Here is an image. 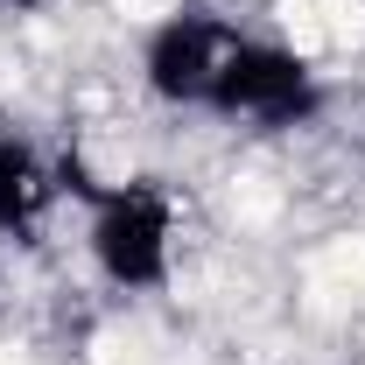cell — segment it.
Returning a JSON list of instances; mask_svg holds the SVG:
<instances>
[{"label": "cell", "mask_w": 365, "mask_h": 365, "mask_svg": "<svg viewBox=\"0 0 365 365\" xmlns=\"http://www.w3.org/2000/svg\"><path fill=\"white\" fill-rule=\"evenodd\" d=\"M91 267L113 288H162L176 267V204L155 182H120L91 197Z\"/></svg>", "instance_id": "6da1fadb"}, {"label": "cell", "mask_w": 365, "mask_h": 365, "mask_svg": "<svg viewBox=\"0 0 365 365\" xmlns=\"http://www.w3.org/2000/svg\"><path fill=\"white\" fill-rule=\"evenodd\" d=\"M239 43H246V29L225 21V14H204V7L169 14L140 49V78H148V91L162 106H197L204 113L218 78H225V63L239 56Z\"/></svg>", "instance_id": "7a4b0ae2"}, {"label": "cell", "mask_w": 365, "mask_h": 365, "mask_svg": "<svg viewBox=\"0 0 365 365\" xmlns=\"http://www.w3.org/2000/svg\"><path fill=\"white\" fill-rule=\"evenodd\" d=\"M317 106H323L317 71H309L295 49L246 36L239 56L225 63V78H218V91H211L204 113H218V120H253V127H302Z\"/></svg>", "instance_id": "3957f363"}, {"label": "cell", "mask_w": 365, "mask_h": 365, "mask_svg": "<svg viewBox=\"0 0 365 365\" xmlns=\"http://www.w3.org/2000/svg\"><path fill=\"white\" fill-rule=\"evenodd\" d=\"M56 169H43L21 140H14V155L0 162V232L7 239H36L49 225V211H56Z\"/></svg>", "instance_id": "277c9868"}, {"label": "cell", "mask_w": 365, "mask_h": 365, "mask_svg": "<svg viewBox=\"0 0 365 365\" xmlns=\"http://www.w3.org/2000/svg\"><path fill=\"white\" fill-rule=\"evenodd\" d=\"M7 155H14V134H0V162H7Z\"/></svg>", "instance_id": "5b68a950"}]
</instances>
